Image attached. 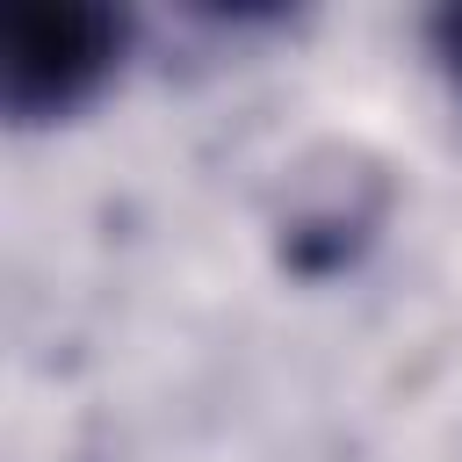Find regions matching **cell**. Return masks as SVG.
<instances>
[{
  "label": "cell",
  "instance_id": "obj_1",
  "mask_svg": "<svg viewBox=\"0 0 462 462\" xmlns=\"http://www.w3.org/2000/svg\"><path fill=\"white\" fill-rule=\"evenodd\" d=\"M123 51V14L116 7H43L22 0L0 14V94L14 123H51L79 108Z\"/></svg>",
  "mask_w": 462,
  "mask_h": 462
},
{
  "label": "cell",
  "instance_id": "obj_2",
  "mask_svg": "<svg viewBox=\"0 0 462 462\" xmlns=\"http://www.w3.org/2000/svg\"><path fill=\"white\" fill-rule=\"evenodd\" d=\"M433 58H440L448 79L462 87V7H440V14H433Z\"/></svg>",
  "mask_w": 462,
  "mask_h": 462
}]
</instances>
